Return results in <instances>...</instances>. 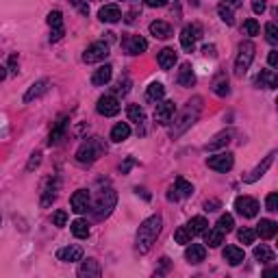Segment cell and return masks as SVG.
<instances>
[{"label": "cell", "mask_w": 278, "mask_h": 278, "mask_svg": "<svg viewBox=\"0 0 278 278\" xmlns=\"http://www.w3.org/2000/svg\"><path fill=\"white\" fill-rule=\"evenodd\" d=\"M176 50L174 48H163V50L159 52V57H157V61H159V65H161V70H170V68H174V63H176Z\"/></svg>", "instance_id": "cell-27"}, {"label": "cell", "mask_w": 278, "mask_h": 278, "mask_svg": "<svg viewBox=\"0 0 278 278\" xmlns=\"http://www.w3.org/2000/svg\"><path fill=\"white\" fill-rule=\"evenodd\" d=\"M231 139H233V130H222V133H217L211 142L204 146L207 150H219V148H226L228 144H231Z\"/></svg>", "instance_id": "cell-23"}, {"label": "cell", "mask_w": 278, "mask_h": 278, "mask_svg": "<svg viewBox=\"0 0 278 278\" xmlns=\"http://www.w3.org/2000/svg\"><path fill=\"white\" fill-rule=\"evenodd\" d=\"M200 109H202V98H193L185 104V109L181 111V116L174 120V128H172V137H181L187 128H191V124L200 116Z\"/></svg>", "instance_id": "cell-2"}, {"label": "cell", "mask_w": 278, "mask_h": 278, "mask_svg": "<svg viewBox=\"0 0 278 278\" xmlns=\"http://www.w3.org/2000/svg\"><path fill=\"white\" fill-rule=\"evenodd\" d=\"M150 33L157 39H168V37H172V26L168 22H163V20H157V22H152L150 24Z\"/></svg>", "instance_id": "cell-29"}, {"label": "cell", "mask_w": 278, "mask_h": 278, "mask_svg": "<svg viewBox=\"0 0 278 278\" xmlns=\"http://www.w3.org/2000/svg\"><path fill=\"white\" fill-rule=\"evenodd\" d=\"M102 154H104V142L100 137H92V139H85V142L78 146L76 161L83 163V165H92V163H96Z\"/></svg>", "instance_id": "cell-3"}, {"label": "cell", "mask_w": 278, "mask_h": 278, "mask_svg": "<svg viewBox=\"0 0 278 278\" xmlns=\"http://www.w3.org/2000/svg\"><path fill=\"white\" fill-rule=\"evenodd\" d=\"M109 57V44L107 42H94L92 46L83 52V61L85 63H100Z\"/></svg>", "instance_id": "cell-7"}, {"label": "cell", "mask_w": 278, "mask_h": 278, "mask_svg": "<svg viewBox=\"0 0 278 278\" xmlns=\"http://www.w3.org/2000/svg\"><path fill=\"white\" fill-rule=\"evenodd\" d=\"M122 46H124L126 54H142V52L148 50V42L139 35H128L124 42H122Z\"/></svg>", "instance_id": "cell-13"}, {"label": "cell", "mask_w": 278, "mask_h": 278, "mask_svg": "<svg viewBox=\"0 0 278 278\" xmlns=\"http://www.w3.org/2000/svg\"><path fill=\"white\" fill-rule=\"evenodd\" d=\"M243 33H246V35H250V37L259 35V33H261V26H259V22H257L255 18L246 20V22H243Z\"/></svg>", "instance_id": "cell-43"}, {"label": "cell", "mask_w": 278, "mask_h": 278, "mask_svg": "<svg viewBox=\"0 0 278 278\" xmlns=\"http://www.w3.org/2000/svg\"><path fill=\"white\" fill-rule=\"evenodd\" d=\"M267 63H269V68H276V65H278V52H276V50H269Z\"/></svg>", "instance_id": "cell-55"}, {"label": "cell", "mask_w": 278, "mask_h": 278, "mask_svg": "<svg viewBox=\"0 0 278 278\" xmlns=\"http://www.w3.org/2000/svg\"><path fill=\"white\" fill-rule=\"evenodd\" d=\"M48 26L52 31H63V15L61 11H50L48 13Z\"/></svg>", "instance_id": "cell-42"}, {"label": "cell", "mask_w": 278, "mask_h": 278, "mask_svg": "<svg viewBox=\"0 0 278 278\" xmlns=\"http://www.w3.org/2000/svg\"><path fill=\"white\" fill-rule=\"evenodd\" d=\"M68 116H59L57 118V122H54V126H52V130H50V139H48V144L50 146H54V144H59L61 142V137L65 135V128H68Z\"/></svg>", "instance_id": "cell-18"}, {"label": "cell", "mask_w": 278, "mask_h": 278, "mask_svg": "<svg viewBox=\"0 0 278 278\" xmlns=\"http://www.w3.org/2000/svg\"><path fill=\"white\" fill-rule=\"evenodd\" d=\"M222 3L226 7H231V9H239V7H241V0H222Z\"/></svg>", "instance_id": "cell-56"}, {"label": "cell", "mask_w": 278, "mask_h": 278, "mask_svg": "<svg viewBox=\"0 0 278 278\" xmlns=\"http://www.w3.org/2000/svg\"><path fill=\"white\" fill-rule=\"evenodd\" d=\"M57 187H59V181H52V178H48V183H46V189H44V196H42V204L44 207H48L54 198H57Z\"/></svg>", "instance_id": "cell-33"}, {"label": "cell", "mask_w": 278, "mask_h": 278, "mask_svg": "<svg viewBox=\"0 0 278 278\" xmlns=\"http://www.w3.org/2000/svg\"><path fill=\"white\" fill-rule=\"evenodd\" d=\"M70 3H72V5H74V7H76V9H78L80 13H83V15H87V13H89V7H87V5L83 3V0H70Z\"/></svg>", "instance_id": "cell-54"}, {"label": "cell", "mask_w": 278, "mask_h": 278, "mask_svg": "<svg viewBox=\"0 0 278 278\" xmlns=\"http://www.w3.org/2000/svg\"><path fill=\"white\" fill-rule=\"evenodd\" d=\"M57 259L63 261V263H76V261H83V248L80 246H65L57 252Z\"/></svg>", "instance_id": "cell-16"}, {"label": "cell", "mask_w": 278, "mask_h": 278, "mask_svg": "<svg viewBox=\"0 0 278 278\" xmlns=\"http://www.w3.org/2000/svg\"><path fill=\"white\" fill-rule=\"evenodd\" d=\"M161 228H163L161 215H150L148 219H144L142 226H139V231H137V239H135V248H137L139 255L150 252L154 241H157V237L161 235Z\"/></svg>", "instance_id": "cell-1"}, {"label": "cell", "mask_w": 278, "mask_h": 278, "mask_svg": "<svg viewBox=\"0 0 278 278\" xmlns=\"http://www.w3.org/2000/svg\"><path fill=\"white\" fill-rule=\"evenodd\" d=\"M257 87H267V89H276L278 87V78L274 74V70H261V74L257 76Z\"/></svg>", "instance_id": "cell-26"}, {"label": "cell", "mask_w": 278, "mask_h": 278, "mask_svg": "<svg viewBox=\"0 0 278 278\" xmlns=\"http://www.w3.org/2000/svg\"><path fill=\"white\" fill-rule=\"evenodd\" d=\"M193 231L189 226H181L178 231L174 233V239H176V243H191V239H193Z\"/></svg>", "instance_id": "cell-38"}, {"label": "cell", "mask_w": 278, "mask_h": 278, "mask_svg": "<svg viewBox=\"0 0 278 278\" xmlns=\"http://www.w3.org/2000/svg\"><path fill=\"white\" fill-rule=\"evenodd\" d=\"M61 37H63V31H52V35H50V42H59Z\"/></svg>", "instance_id": "cell-59"}, {"label": "cell", "mask_w": 278, "mask_h": 278, "mask_svg": "<svg viewBox=\"0 0 278 278\" xmlns=\"http://www.w3.org/2000/svg\"><path fill=\"white\" fill-rule=\"evenodd\" d=\"M265 207H267V211H278V193H269L267 196V200H265Z\"/></svg>", "instance_id": "cell-49"}, {"label": "cell", "mask_w": 278, "mask_h": 278, "mask_svg": "<svg viewBox=\"0 0 278 278\" xmlns=\"http://www.w3.org/2000/svg\"><path fill=\"white\" fill-rule=\"evenodd\" d=\"M222 257H224V261L228 265H239V263H243V259H246V255H243V250L241 248H237V246H226L224 248V252H222Z\"/></svg>", "instance_id": "cell-21"}, {"label": "cell", "mask_w": 278, "mask_h": 278, "mask_svg": "<svg viewBox=\"0 0 278 278\" xmlns=\"http://www.w3.org/2000/svg\"><path fill=\"white\" fill-rule=\"evenodd\" d=\"M78 276L80 278H100L102 267L96 259H87V261H83V265L78 267Z\"/></svg>", "instance_id": "cell-17"}, {"label": "cell", "mask_w": 278, "mask_h": 278, "mask_svg": "<svg viewBox=\"0 0 278 278\" xmlns=\"http://www.w3.org/2000/svg\"><path fill=\"white\" fill-rule=\"evenodd\" d=\"M172 187H174V191H176L178 198H189V196L193 193V185H191L189 181H185L183 176H178Z\"/></svg>", "instance_id": "cell-30"}, {"label": "cell", "mask_w": 278, "mask_h": 278, "mask_svg": "<svg viewBox=\"0 0 278 278\" xmlns=\"http://www.w3.org/2000/svg\"><path fill=\"white\" fill-rule=\"evenodd\" d=\"M200 37H202V29L198 26V24H187V26L181 31V46H183V50L193 52L196 42H198Z\"/></svg>", "instance_id": "cell-6"}, {"label": "cell", "mask_w": 278, "mask_h": 278, "mask_svg": "<svg viewBox=\"0 0 278 278\" xmlns=\"http://www.w3.org/2000/svg\"><path fill=\"white\" fill-rule=\"evenodd\" d=\"M255 52H257V48L252 42H243L239 46V54H237V59H235V76L237 78H241L248 72L252 59H255Z\"/></svg>", "instance_id": "cell-5"}, {"label": "cell", "mask_w": 278, "mask_h": 278, "mask_svg": "<svg viewBox=\"0 0 278 278\" xmlns=\"http://www.w3.org/2000/svg\"><path fill=\"white\" fill-rule=\"evenodd\" d=\"M111 76H113V68L107 63V65H100L96 72H94V76H92V83L96 85V87H102V85H107L109 80H111Z\"/></svg>", "instance_id": "cell-24"}, {"label": "cell", "mask_w": 278, "mask_h": 278, "mask_svg": "<svg viewBox=\"0 0 278 278\" xmlns=\"http://www.w3.org/2000/svg\"><path fill=\"white\" fill-rule=\"evenodd\" d=\"M39 163H42V152H39V150H35V152L31 154V161H29L26 170H29V172H33V170H35V168L39 165Z\"/></svg>", "instance_id": "cell-48"}, {"label": "cell", "mask_w": 278, "mask_h": 278, "mask_svg": "<svg viewBox=\"0 0 278 278\" xmlns=\"http://www.w3.org/2000/svg\"><path fill=\"white\" fill-rule=\"evenodd\" d=\"M0 224H3V217H0Z\"/></svg>", "instance_id": "cell-62"}, {"label": "cell", "mask_w": 278, "mask_h": 278, "mask_svg": "<svg viewBox=\"0 0 278 278\" xmlns=\"http://www.w3.org/2000/svg\"><path fill=\"white\" fill-rule=\"evenodd\" d=\"M202 235H204V243H207L209 248H217L219 243H224V235L226 233H222L219 228H211V231L207 228Z\"/></svg>", "instance_id": "cell-28"}, {"label": "cell", "mask_w": 278, "mask_h": 278, "mask_svg": "<svg viewBox=\"0 0 278 278\" xmlns=\"http://www.w3.org/2000/svg\"><path fill=\"white\" fill-rule=\"evenodd\" d=\"M52 224H54V226H59V228L68 224V211H63V209L54 211V213H52Z\"/></svg>", "instance_id": "cell-46"}, {"label": "cell", "mask_w": 278, "mask_h": 278, "mask_svg": "<svg viewBox=\"0 0 278 278\" xmlns=\"http://www.w3.org/2000/svg\"><path fill=\"white\" fill-rule=\"evenodd\" d=\"M113 92H116V94H122V96H126L128 92H130V80L124 76V78H120L118 80V85L116 87H113Z\"/></svg>", "instance_id": "cell-47"}, {"label": "cell", "mask_w": 278, "mask_h": 278, "mask_svg": "<svg viewBox=\"0 0 278 278\" xmlns=\"http://www.w3.org/2000/svg\"><path fill=\"white\" fill-rule=\"evenodd\" d=\"M11 72V74H18V54H11L9 57V68H7Z\"/></svg>", "instance_id": "cell-53"}, {"label": "cell", "mask_w": 278, "mask_h": 278, "mask_svg": "<svg viewBox=\"0 0 278 278\" xmlns=\"http://www.w3.org/2000/svg\"><path fill=\"white\" fill-rule=\"evenodd\" d=\"M278 233V224L274 219H261L257 224V235H261V239H272Z\"/></svg>", "instance_id": "cell-25"}, {"label": "cell", "mask_w": 278, "mask_h": 278, "mask_svg": "<svg viewBox=\"0 0 278 278\" xmlns=\"http://www.w3.org/2000/svg\"><path fill=\"white\" fill-rule=\"evenodd\" d=\"M222 204H219V200H207L204 202V211H209V213H213V211H217Z\"/></svg>", "instance_id": "cell-51"}, {"label": "cell", "mask_w": 278, "mask_h": 278, "mask_svg": "<svg viewBox=\"0 0 278 278\" xmlns=\"http://www.w3.org/2000/svg\"><path fill=\"white\" fill-rule=\"evenodd\" d=\"M193 231V235H202L204 231L209 228V222H207V217H202V215H196L189 219V224H187Z\"/></svg>", "instance_id": "cell-35"}, {"label": "cell", "mask_w": 278, "mask_h": 278, "mask_svg": "<svg viewBox=\"0 0 278 278\" xmlns=\"http://www.w3.org/2000/svg\"><path fill=\"white\" fill-rule=\"evenodd\" d=\"M118 204V193L113 187H107V189H100V193H98V200L94 204V215L96 219H102V217H109L111 211L116 209Z\"/></svg>", "instance_id": "cell-4"}, {"label": "cell", "mask_w": 278, "mask_h": 278, "mask_svg": "<svg viewBox=\"0 0 278 278\" xmlns=\"http://www.w3.org/2000/svg\"><path fill=\"white\" fill-rule=\"evenodd\" d=\"M133 163H135L133 159H128V161L124 163V165H122V174H126V172H128V168H130V165H133Z\"/></svg>", "instance_id": "cell-60"}, {"label": "cell", "mask_w": 278, "mask_h": 278, "mask_svg": "<svg viewBox=\"0 0 278 278\" xmlns=\"http://www.w3.org/2000/svg\"><path fill=\"white\" fill-rule=\"evenodd\" d=\"M202 52L207 54V57H215V46H204Z\"/></svg>", "instance_id": "cell-57"}, {"label": "cell", "mask_w": 278, "mask_h": 278, "mask_svg": "<svg viewBox=\"0 0 278 278\" xmlns=\"http://www.w3.org/2000/svg\"><path fill=\"white\" fill-rule=\"evenodd\" d=\"M174 113H176L174 100H163L157 104V109H154V122H157V124H168V122L174 118Z\"/></svg>", "instance_id": "cell-12"}, {"label": "cell", "mask_w": 278, "mask_h": 278, "mask_svg": "<svg viewBox=\"0 0 278 278\" xmlns=\"http://www.w3.org/2000/svg\"><path fill=\"white\" fill-rule=\"evenodd\" d=\"M265 9H267V0H252V11L257 15L265 13Z\"/></svg>", "instance_id": "cell-50"}, {"label": "cell", "mask_w": 278, "mask_h": 278, "mask_svg": "<svg viewBox=\"0 0 278 278\" xmlns=\"http://www.w3.org/2000/svg\"><path fill=\"white\" fill-rule=\"evenodd\" d=\"M98 18L102 22H109V24H116L122 20V11L118 5H104L100 11H98Z\"/></svg>", "instance_id": "cell-20"}, {"label": "cell", "mask_w": 278, "mask_h": 278, "mask_svg": "<svg viewBox=\"0 0 278 278\" xmlns=\"http://www.w3.org/2000/svg\"><path fill=\"white\" fill-rule=\"evenodd\" d=\"M146 7H152V9H161V7L168 5V0H144Z\"/></svg>", "instance_id": "cell-52"}, {"label": "cell", "mask_w": 278, "mask_h": 278, "mask_svg": "<svg viewBox=\"0 0 278 278\" xmlns=\"http://www.w3.org/2000/svg\"><path fill=\"white\" fill-rule=\"evenodd\" d=\"M168 200H172V202H176V200H181L176 196V191H174V187H170V191H168Z\"/></svg>", "instance_id": "cell-58"}, {"label": "cell", "mask_w": 278, "mask_h": 278, "mask_svg": "<svg viewBox=\"0 0 278 278\" xmlns=\"http://www.w3.org/2000/svg\"><path fill=\"white\" fill-rule=\"evenodd\" d=\"M235 209H237V213L243 215V217H255L261 207L255 198H250V196H239V198L235 200Z\"/></svg>", "instance_id": "cell-10"}, {"label": "cell", "mask_w": 278, "mask_h": 278, "mask_svg": "<svg viewBox=\"0 0 278 278\" xmlns=\"http://www.w3.org/2000/svg\"><path fill=\"white\" fill-rule=\"evenodd\" d=\"M5 78H7V68H5V65H0V83H3Z\"/></svg>", "instance_id": "cell-61"}, {"label": "cell", "mask_w": 278, "mask_h": 278, "mask_svg": "<svg viewBox=\"0 0 278 278\" xmlns=\"http://www.w3.org/2000/svg\"><path fill=\"white\" fill-rule=\"evenodd\" d=\"M217 13H219V18H222V22L228 24V26H233V24H235V13H233L231 7H226V5L222 3V5L217 7Z\"/></svg>", "instance_id": "cell-41"}, {"label": "cell", "mask_w": 278, "mask_h": 278, "mask_svg": "<svg viewBox=\"0 0 278 278\" xmlns=\"http://www.w3.org/2000/svg\"><path fill=\"white\" fill-rule=\"evenodd\" d=\"M274 157H276V152H269V154H267V157L263 159V163H259V165H257L255 170H252V172H250V174H248V176H243V183H248V185H250V183H257V181H259V178H261V176H263V174H265V172L269 170V165H272V163H274Z\"/></svg>", "instance_id": "cell-15"}, {"label": "cell", "mask_w": 278, "mask_h": 278, "mask_svg": "<svg viewBox=\"0 0 278 278\" xmlns=\"http://www.w3.org/2000/svg\"><path fill=\"white\" fill-rule=\"evenodd\" d=\"M176 83L181 87H193L196 85V74H193V68L191 63H183L181 70H178V76H176Z\"/></svg>", "instance_id": "cell-19"}, {"label": "cell", "mask_w": 278, "mask_h": 278, "mask_svg": "<svg viewBox=\"0 0 278 278\" xmlns=\"http://www.w3.org/2000/svg\"><path fill=\"white\" fill-rule=\"evenodd\" d=\"M237 237H239L241 243H255V239H257V231H252V228H241V231L237 233Z\"/></svg>", "instance_id": "cell-44"}, {"label": "cell", "mask_w": 278, "mask_h": 278, "mask_svg": "<svg viewBox=\"0 0 278 278\" xmlns=\"http://www.w3.org/2000/svg\"><path fill=\"white\" fill-rule=\"evenodd\" d=\"M215 228H219L222 233H231L233 228H235V217L231 215V213H224V215H219V219H217V226Z\"/></svg>", "instance_id": "cell-39"}, {"label": "cell", "mask_w": 278, "mask_h": 278, "mask_svg": "<svg viewBox=\"0 0 278 278\" xmlns=\"http://www.w3.org/2000/svg\"><path fill=\"white\" fill-rule=\"evenodd\" d=\"M130 137V126L126 124V122H120V124H116L111 128V139L116 144H120V142H126V139Z\"/></svg>", "instance_id": "cell-31"}, {"label": "cell", "mask_w": 278, "mask_h": 278, "mask_svg": "<svg viewBox=\"0 0 278 278\" xmlns=\"http://www.w3.org/2000/svg\"><path fill=\"white\" fill-rule=\"evenodd\" d=\"M204 257H207V248L200 246V243H191V246H187L185 250V259L189 261V263H202Z\"/></svg>", "instance_id": "cell-22"}, {"label": "cell", "mask_w": 278, "mask_h": 278, "mask_svg": "<svg viewBox=\"0 0 278 278\" xmlns=\"http://www.w3.org/2000/svg\"><path fill=\"white\" fill-rule=\"evenodd\" d=\"M48 89H50V80L48 78H39L35 80L31 87H29V92L24 94V102H33V100H37V98H42Z\"/></svg>", "instance_id": "cell-14"}, {"label": "cell", "mask_w": 278, "mask_h": 278, "mask_svg": "<svg viewBox=\"0 0 278 278\" xmlns=\"http://www.w3.org/2000/svg\"><path fill=\"white\" fill-rule=\"evenodd\" d=\"M96 109H98V113H100V116L113 118V116H118V113H120V100H118L116 96H102L100 100H98Z\"/></svg>", "instance_id": "cell-11"}, {"label": "cell", "mask_w": 278, "mask_h": 278, "mask_svg": "<svg viewBox=\"0 0 278 278\" xmlns=\"http://www.w3.org/2000/svg\"><path fill=\"white\" fill-rule=\"evenodd\" d=\"M163 96H165V87H163L161 83H152V85L148 87V92H146V98H148V100H152V102L163 100Z\"/></svg>", "instance_id": "cell-36"}, {"label": "cell", "mask_w": 278, "mask_h": 278, "mask_svg": "<svg viewBox=\"0 0 278 278\" xmlns=\"http://www.w3.org/2000/svg\"><path fill=\"white\" fill-rule=\"evenodd\" d=\"M70 231L74 237H78V239H87L89 237V226H87L85 219H74V222L70 224Z\"/></svg>", "instance_id": "cell-34"}, {"label": "cell", "mask_w": 278, "mask_h": 278, "mask_svg": "<svg viewBox=\"0 0 278 278\" xmlns=\"http://www.w3.org/2000/svg\"><path fill=\"white\" fill-rule=\"evenodd\" d=\"M265 39L269 44H278V29L274 22H267L265 24Z\"/></svg>", "instance_id": "cell-45"}, {"label": "cell", "mask_w": 278, "mask_h": 278, "mask_svg": "<svg viewBox=\"0 0 278 278\" xmlns=\"http://www.w3.org/2000/svg\"><path fill=\"white\" fill-rule=\"evenodd\" d=\"M126 116H128L130 122H137V124H142V122L146 120V113H144V109L139 107V104H128Z\"/></svg>", "instance_id": "cell-37"}, {"label": "cell", "mask_w": 278, "mask_h": 278, "mask_svg": "<svg viewBox=\"0 0 278 278\" xmlns=\"http://www.w3.org/2000/svg\"><path fill=\"white\" fill-rule=\"evenodd\" d=\"M207 165H209L211 170L226 174V172L233 170V165H235V157H233L231 152H219V154H213V157L207 159Z\"/></svg>", "instance_id": "cell-8"}, {"label": "cell", "mask_w": 278, "mask_h": 278, "mask_svg": "<svg viewBox=\"0 0 278 278\" xmlns=\"http://www.w3.org/2000/svg\"><path fill=\"white\" fill-rule=\"evenodd\" d=\"M213 92H215L217 96H228V94H231V87H228V78H226L224 74L217 76V80L213 83Z\"/></svg>", "instance_id": "cell-40"}, {"label": "cell", "mask_w": 278, "mask_h": 278, "mask_svg": "<svg viewBox=\"0 0 278 278\" xmlns=\"http://www.w3.org/2000/svg\"><path fill=\"white\" fill-rule=\"evenodd\" d=\"M255 259L259 261V263H263V265H267V263H272V261L276 259V255L272 252V248H267V246H257L255 248Z\"/></svg>", "instance_id": "cell-32"}, {"label": "cell", "mask_w": 278, "mask_h": 278, "mask_svg": "<svg viewBox=\"0 0 278 278\" xmlns=\"http://www.w3.org/2000/svg\"><path fill=\"white\" fill-rule=\"evenodd\" d=\"M70 207H72V211H74V213H78V215L87 213V211L92 209V196H89V191H87V189L74 191V193H72V198H70Z\"/></svg>", "instance_id": "cell-9"}]
</instances>
